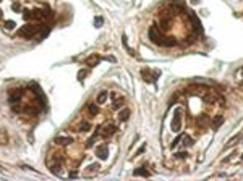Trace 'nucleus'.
Masks as SVG:
<instances>
[{
    "instance_id": "16",
    "label": "nucleus",
    "mask_w": 243,
    "mask_h": 181,
    "mask_svg": "<svg viewBox=\"0 0 243 181\" xmlns=\"http://www.w3.org/2000/svg\"><path fill=\"white\" fill-rule=\"evenodd\" d=\"M149 175H151V173L146 170L144 167H139V168H136V170H135V176H146V178H148Z\"/></svg>"
},
{
    "instance_id": "29",
    "label": "nucleus",
    "mask_w": 243,
    "mask_h": 181,
    "mask_svg": "<svg viewBox=\"0 0 243 181\" xmlns=\"http://www.w3.org/2000/svg\"><path fill=\"white\" fill-rule=\"evenodd\" d=\"M2 139L7 141V133L3 131V130H0V144H2Z\"/></svg>"
},
{
    "instance_id": "14",
    "label": "nucleus",
    "mask_w": 243,
    "mask_h": 181,
    "mask_svg": "<svg viewBox=\"0 0 243 181\" xmlns=\"http://www.w3.org/2000/svg\"><path fill=\"white\" fill-rule=\"evenodd\" d=\"M107 99H109V92H107V91H101V92H99V95H97V99H96V102H97V104H105Z\"/></svg>"
},
{
    "instance_id": "4",
    "label": "nucleus",
    "mask_w": 243,
    "mask_h": 181,
    "mask_svg": "<svg viewBox=\"0 0 243 181\" xmlns=\"http://www.w3.org/2000/svg\"><path fill=\"white\" fill-rule=\"evenodd\" d=\"M97 134H101L102 138H110V136H114L115 133H117V126L112 123H107L104 124V126H101V128H97Z\"/></svg>"
},
{
    "instance_id": "28",
    "label": "nucleus",
    "mask_w": 243,
    "mask_h": 181,
    "mask_svg": "<svg viewBox=\"0 0 243 181\" xmlns=\"http://www.w3.org/2000/svg\"><path fill=\"white\" fill-rule=\"evenodd\" d=\"M86 74H87V70H81V71H79V73H78V79H79V81H83Z\"/></svg>"
},
{
    "instance_id": "25",
    "label": "nucleus",
    "mask_w": 243,
    "mask_h": 181,
    "mask_svg": "<svg viewBox=\"0 0 243 181\" xmlns=\"http://www.w3.org/2000/svg\"><path fill=\"white\" fill-rule=\"evenodd\" d=\"M173 155H175V159H186V157H188V152L182 150V152H177V154H173Z\"/></svg>"
},
{
    "instance_id": "21",
    "label": "nucleus",
    "mask_w": 243,
    "mask_h": 181,
    "mask_svg": "<svg viewBox=\"0 0 243 181\" xmlns=\"http://www.w3.org/2000/svg\"><path fill=\"white\" fill-rule=\"evenodd\" d=\"M87 112H89L91 115L93 116H96L99 113V108H97V105H96V104H87Z\"/></svg>"
},
{
    "instance_id": "35",
    "label": "nucleus",
    "mask_w": 243,
    "mask_h": 181,
    "mask_svg": "<svg viewBox=\"0 0 243 181\" xmlns=\"http://www.w3.org/2000/svg\"><path fill=\"white\" fill-rule=\"evenodd\" d=\"M242 160H243V155H242Z\"/></svg>"
},
{
    "instance_id": "36",
    "label": "nucleus",
    "mask_w": 243,
    "mask_h": 181,
    "mask_svg": "<svg viewBox=\"0 0 243 181\" xmlns=\"http://www.w3.org/2000/svg\"><path fill=\"white\" fill-rule=\"evenodd\" d=\"M0 2H2V0H0Z\"/></svg>"
},
{
    "instance_id": "11",
    "label": "nucleus",
    "mask_w": 243,
    "mask_h": 181,
    "mask_svg": "<svg viewBox=\"0 0 243 181\" xmlns=\"http://www.w3.org/2000/svg\"><path fill=\"white\" fill-rule=\"evenodd\" d=\"M222 121H224V116H222V115L214 116V118L211 120V128H212V130H216V128H219L222 124Z\"/></svg>"
},
{
    "instance_id": "12",
    "label": "nucleus",
    "mask_w": 243,
    "mask_h": 181,
    "mask_svg": "<svg viewBox=\"0 0 243 181\" xmlns=\"http://www.w3.org/2000/svg\"><path fill=\"white\" fill-rule=\"evenodd\" d=\"M99 168H101V165H99V163H93V165H89V167H87L86 170H84V175H87V176H89V175H94V173H97V171H99Z\"/></svg>"
},
{
    "instance_id": "1",
    "label": "nucleus",
    "mask_w": 243,
    "mask_h": 181,
    "mask_svg": "<svg viewBox=\"0 0 243 181\" xmlns=\"http://www.w3.org/2000/svg\"><path fill=\"white\" fill-rule=\"evenodd\" d=\"M182 126H183V110L178 107L173 112L172 121H170V130H172V133H180Z\"/></svg>"
},
{
    "instance_id": "34",
    "label": "nucleus",
    "mask_w": 243,
    "mask_h": 181,
    "mask_svg": "<svg viewBox=\"0 0 243 181\" xmlns=\"http://www.w3.org/2000/svg\"><path fill=\"white\" fill-rule=\"evenodd\" d=\"M240 87H242V89H243V81H242V83H240Z\"/></svg>"
},
{
    "instance_id": "3",
    "label": "nucleus",
    "mask_w": 243,
    "mask_h": 181,
    "mask_svg": "<svg viewBox=\"0 0 243 181\" xmlns=\"http://www.w3.org/2000/svg\"><path fill=\"white\" fill-rule=\"evenodd\" d=\"M148 34H149V39H151V42H153V44H157V45H161V44H162V37H164V36H162L161 29H159L157 26H151Z\"/></svg>"
},
{
    "instance_id": "26",
    "label": "nucleus",
    "mask_w": 243,
    "mask_h": 181,
    "mask_svg": "<svg viewBox=\"0 0 243 181\" xmlns=\"http://www.w3.org/2000/svg\"><path fill=\"white\" fill-rule=\"evenodd\" d=\"M182 138H183V134H180V136H178V138H177V139H175V141H173V142H172V144H170V147H172V149H175V147H177V146H178V144H180V141H182Z\"/></svg>"
},
{
    "instance_id": "18",
    "label": "nucleus",
    "mask_w": 243,
    "mask_h": 181,
    "mask_svg": "<svg viewBox=\"0 0 243 181\" xmlns=\"http://www.w3.org/2000/svg\"><path fill=\"white\" fill-rule=\"evenodd\" d=\"M206 124H211L209 116H208V115H201V118L198 120V126H200V128H203V126H206Z\"/></svg>"
},
{
    "instance_id": "8",
    "label": "nucleus",
    "mask_w": 243,
    "mask_h": 181,
    "mask_svg": "<svg viewBox=\"0 0 243 181\" xmlns=\"http://www.w3.org/2000/svg\"><path fill=\"white\" fill-rule=\"evenodd\" d=\"M71 142H73V139L70 136H57L55 138V144H58V146H68Z\"/></svg>"
},
{
    "instance_id": "2",
    "label": "nucleus",
    "mask_w": 243,
    "mask_h": 181,
    "mask_svg": "<svg viewBox=\"0 0 243 181\" xmlns=\"http://www.w3.org/2000/svg\"><path fill=\"white\" fill-rule=\"evenodd\" d=\"M39 29H41V26H39V25H26V26H23L21 29L18 31V36H19V37L31 39L33 36H36L39 33Z\"/></svg>"
},
{
    "instance_id": "5",
    "label": "nucleus",
    "mask_w": 243,
    "mask_h": 181,
    "mask_svg": "<svg viewBox=\"0 0 243 181\" xmlns=\"http://www.w3.org/2000/svg\"><path fill=\"white\" fill-rule=\"evenodd\" d=\"M141 74H143V78H144V81H148V83H156L157 78L161 76V71H154V74H151L149 70L143 68V70H141Z\"/></svg>"
},
{
    "instance_id": "15",
    "label": "nucleus",
    "mask_w": 243,
    "mask_h": 181,
    "mask_svg": "<svg viewBox=\"0 0 243 181\" xmlns=\"http://www.w3.org/2000/svg\"><path fill=\"white\" fill-rule=\"evenodd\" d=\"M123 105H125V99H123V97H118V99L114 100L112 108H114V110H118V108H122Z\"/></svg>"
},
{
    "instance_id": "33",
    "label": "nucleus",
    "mask_w": 243,
    "mask_h": 181,
    "mask_svg": "<svg viewBox=\"0 0 243 181\" xmlns=\"http://www.w3.org/2000/svg\"><path fill=\"white\" fill-rule=\"evenodd\" d=\"M2 13H3V11H2V10H0V18H2V16H3V15H2Z\"/></svg>"
},
{
    "instance_id": "17",
    "label": "nucleus",
    "mask_w": 243,
    "mask_h": 181,
    "mask_svg": "<svg viewBox=\"0 0 243 181\" xmlns=\"http://www.w3.org/2000/svg\"><path fill=\"white\" fill-rule=\"evenodd\" d=\"M177 44V41H175L173 37H162V44L161 45H165V47H172Z\"/></svg>"
},
{
    "instance_id": "22",
    "label": "nucleus",
    "mask_w": 243,
    "mask_h": 181,
    "mask_svg": "<svg viewBox=\"0 0 243 181\" xmlns=\"http://www.w3.org/2000/svg\"><path fill=\"white\" fill-rule=\"evenodd\" d=\"M60 170H62V163H60V162H57V163L50 165V171H52L54 175H57V173H60Z\"/></svg>"
},
{
    "instance_id": "23",
    "label": "nucleus",
    "mask_w": 243,
    "mask_h": 181,
    "mask_svg": "<svg viewBox=\"0 0 243 181\" xmlns=\"http://www.w3.org/2000/svg\"><path fill=\"white\" fill-rule=\"evenodd\" d=\"M240 138H242V134H235V136H233V138H232V139H230V141H229V142H227V146H225V147H227V149H229V147H232V146H235V144H237V141H238V139H240Z\"/></svg>"
},
{
    "instance_id": "20",
    "label": "nucleus",
    "mask_w": 243,
    "mask_h": 181,
    "mask_svg": "<svg viewBox=\"0 0 243 181\" xmlns=\"http://www.w3.org/2000/svg\"><path fill=\"white\" fill-rule=\"evenodd\" d=\"M183 146H185V147H190V146H193V142H194V141H193V138H191V136H188V134H183Z\"/></svg>"
},
{
    "instance_id": "24",
    "label": "nucleus",
    "mask_w": 243,
    "mask_h": 181,
    "mask_svg": "<svg viewBox=\"0 0 243 181\" xmlns=\"http://www.w3.org/2000/svg\"><path fill=\"white\" fill-rule=\"evenodd\" d=\"M102 25H104V18H102V16H97L94 19V26L96 28H101Z\"/></svg>"
},
{
    "instance_id": "7",
    "label": "nucleus",
    "mask_w": 243,
    "mask_h": 181,
    "mask_svg": "<svg viewBox=\"0 0 243 181\" xmlns=\"http://www.w3.org/2000/svg\"><path fill=\"white\" fill-rule=\"evenodd\" d=\"M96 155H97L101 160H105L107 157H109V146H105V144L97 146L96 147Z\"/></svg>"
},
{
    "instance_id": "30",
    "label": "nucleus",
    "mask_w": 243,
    "mask_h": 181,
    "mask_svg": "<svg viewBox=\"0 0 243 181\" xmlns=\"http://www.w3.org/2000/svg\"><path fill=\"white\" fill-rule=\"evenodd\" d=\"M11 8H13L15 11H19V10H21V7H19L18 3H13V5H11Z\"/></svg>"
},
{
    "instance_id": "19",
    "label": "nucleus",
    "mask_w": 243,
    "mask_h": 181,
    "mask_svg": "<svg viewBox=\"0 0 243 181\" xmlns=\"http://www.w3.org/2000/svg\"><path fill=\"white\" fill-rule=\"evenodd\" d=\"M89 130H91V124L87 123V121H83V123L76 128V131H79V133H87Z\"/></svg>"
},
{
    "instance_id": "32",
    "label": "nucleus",
    "mask_w": 243,
    "mask_h": 181,
    "mask_svg": "<svg viewBox=\"0 0 243 181\" xmlns=\"http://www.w3.org/2000/svg\"><path fill=\"white\" fill-rule=\"evenodd\" d=\"M70 176H71V178H76L78 173H76V171H71V173H70Z\"/></svg>"
},
{
    "instance_id": "6",
    "label": "nucleus",
    "mask_w": 243,
    "mask_h": 181,
    "mask_svg": "<svg viewBox=\"0 0 243 181\" xmlns=\"http://www.w3.org/2000/svg\"><path fill=\"white\" fill-rule=\"evenodd\" d=\"M104 60V57H101V55H96V54H93V55H89L86 60H84V65H87L89 68H94V66H97L99 63Z\"/></svg>"
},
{
    "instance_id": "27",
    "label": "nucleus",
    "mask_w": 243,
    "mask_h": 181,
    "mask_svg": "<svg viewBox=\"0 0 243 181\" xmlns=\"http://www.w3.org/2000/svg\"><path fill=\"white\" fill-rule=\"evenodd\" d=\"M7 28V29H13L15 28V21H11V19H8V21H5V25H3Z\"/></svg>"
},
{
    "instance_id": "31",
    "label": "nucleus",
    "mask_w": 243,
    "mask_h": 181,
    "mask_svg": "<svg viewBox=\"0 0 243 181\" xmlns=\"http://www.w3.org/2000/svg\"><path fill=\"white\" fill-rule=\"evenodd\" d=\"M144 149H146V146H141L138 149V152H136V155H139V154H143V152H144Z\"/></svg>"
},
{
    "instance_id": "13",
    "label": "nucleus",
    "mask_w": 243,
    "mask_h": 181,
    "mask_svg": "<svg viewBox=\"0 0 243 181\" xmlns=\"http://www.w3.org/2000/svg\"><path fill=\"white\" fill-rule=\"evenodd\" d=\"M19 97H21V92H19V89H11L10 91V102L11 104L18 102Z\"/></svg>"
},
{
    "instance_id": "9",
    "label": "nucleus",
    "mask_w": 243,
    "mask_h": 181,
    "mask_svg": "<svg viewBox=\"0 0 243 181\" xmlns=\"http://www.w3.org/2000/svg\"><path fill=\"white\" fill-rule=\"evenodd\" d=\"M130 108H126V107H123L120 112H118V120H120V121H126V120L130 118Z\"/></svg>"
},
{
    "instance_id": "10",
    "label": "nucleus",
    "mask_w": 243,
    "mask_h": 181,
    "mask_svg": "<svg viewBox=\"0 0 243 181\" xmlns=\"http://www.w3.org/2000/svg\"><path fill=\"white\" fill-rule=\"evenodd\" d=\"M190 19H191V23H193L194 31H198V33H200V31H203V28H201V21L198 19V16H196V15H193V13H191V15H190Z\"/></svg>"
}]
</instances>
